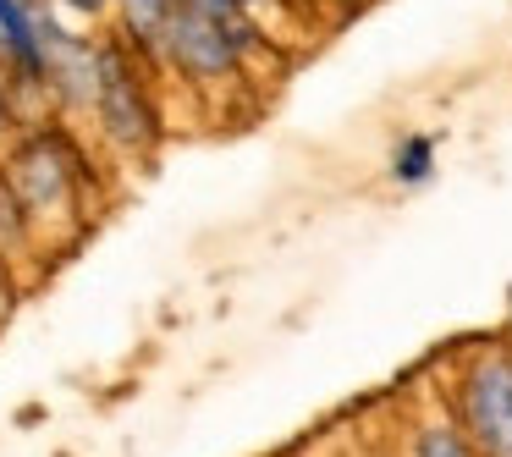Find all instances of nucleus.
<instances>
[{"mask_svg":"<svg viewBox=\"0 0 512 457\" xmlns=\"http://www.w3.org/2000/svg\"><path fill=\"white\" fill-rule=\"evenodd\" d=\"M430 177H435V138L430 133L397 138V149H391V182L419 188V182H430Z\"/></svg>","mask_w":512,"mask_h":457,"instance_id":"nucleus-6","label":"nucleus"},{"mask_svg":"<svg viewBox=\"0 0 512 457\" xmlns=\"http://www.w3.org/2000/svg\"><path fill=\"white\" fill-rule=\"evenodd\" d=\"M457 424L485 457H512V353L485 347L457 380Z\"/></svg>","mask_w":512,"mask_h":457,"instance_id":"nucleus-2","label":"nucleus"},{"mask_svg":"<svg viewBox=\"0 0 512 457\" xmlns=\"http://www.w3.org/2000/svg\"><path fill=\"white\" fill-rule=\"evenodd\" d=\"M56 6H67V12H83V17H100L111 0H56Z\"/></svg>","mask_w":512,"mask_h":457,"instance_id":"nucleus-8","label":"nucleus"},{"mask_svg":"<svg viewBox=\"0 0 512 457\" xmlns=\"http://www.w3.org/2000/svg\"><path fill=\"white\" fill-rule=\"evenodd\" d=\"M72 149L61 133H28L12 155V188L23 210H56L72 193Z\"/></svg>","mask_w":512,"mask_h":457,"instance_id":"nucleus-3","label":"nucleus"},{"mask_svg":"<svg viewBox=\"0 0 512 457\" xmlns=\"http://www.w3.org/2000/svg\"><path fill=\"white\" fill-rule=\"evenodd\" d=\"M0 67H6V56H0ZM12 122V105H6V83H0V127Z\"/></svg>","mask_w":512,"mask_h":457,"instance_id":"nucleus-9","label":"nucleus"},{"mask_svg":"<svg viewBox=\"0 0 512 457\" xmlns=\"http://www.w3.org/2000/svg\"><path fill=\"white\" fill-rule=\"evenodd\" d=\"M243 6H259V0H243Z\"/></svg>","mask_w":512,"mask_h":457,"instance_id":"nucleus-10","label":"nucleus"},{"mask_svg":"<svg viewBox=\"0 0 512 457\" xmlns=\"http://www.w3.org/2000/svg\"><path fill=\"white\" fill-rule=\"evenodd\" d=\"M0 56L23 83H45V34H39V6L28 0H0Z\"/></svg>","mask_w":512,"mask_h":457,"instance_id":"nucleus-4","label":"nucleus"},{"mask_svg":"<svg viewBox=\"0 0 512 457\" xmlns=\"http://www.w3.org/2000/svg\"><path fill=\"white\" fill-rule=\"evenodd\" d=\"M116 6H122V23H127V34H133V45L160 50L166 23H171V12H177V0H116Z\"/></svg>","mask_w":512,"mask_h":457,"instance_id":"nucleus-5","label":"nucleus"},{"mask_svg":"<svg viewBox=\"0 0 512 457\" xmlns=\"http://www.w3.org/2000/svg\"><path fill=\"white\" fill-rule=\"evenodd\" d=\"M413 457H485L474 441H468L463 424H446V419H430L419 435H413Z\"/></svg>","mask_w":512,"mask_h":457,"instance_id":"nucleus-7","label":"nucleus"},{"mask_svg":"<svg viewBox=\"0 0 512 457\" xmlns=\"http://www.w3.org/2000/svg\"><path fill=\"white\" fill-rule=\"evenodd\" d=\"M144 50V45H133ZM133 50L122 39L94 45V116H100L105 138L122 149H149L160 138V111L149 100V83L138 72Z\"/></svg>","mask_w":512,"mask_h":457,"instance_id":"nucleus-1","label":"nucleus"}]
</instances>
